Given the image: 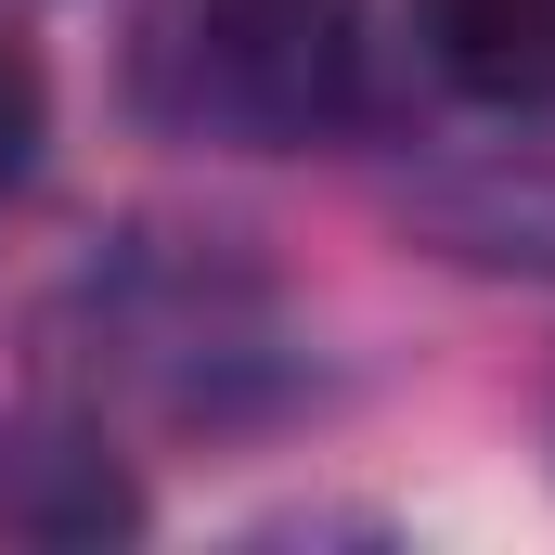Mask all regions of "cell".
<instances>
[{"label":"cell","mask_w":555,"mask_h":555,"mask_svg":"<svg viewBox=\"0 0 555 555\" xmlns=\"http://www.w3.org/2000/svg\"><path fill=\"white\" fill-rule=\"evenodd\" d=\"M130 78L155 130L297 155L362 117V26L349 0H155Z\"/></svg>","instance_id":"1"},{"label":"cell","mask_w":555,"mask_h":555,"mask_svg":"<svg viewBox=\"0 0 555 555\" xmlns=\"http://www.w3.org/2000/svg\"><path fill=\"white\" fill-rule=\"evenodd\" d=\"M426 65L465 104H555V0H426Z\"/></svg>","instance_id":"2"},{"label":"cell","mask_w":555,"mask_h":555,"mask_svg":"<svg viewBox=\"0 0 555 555\" xmlns=\"http://www.w3.org/2000/svg\"><path fill=\"white\" fill-rule=\"evenodd\" d=\"M26 142H39V65H26L13 26H0V181L26 168Z\"/></svg>","instance_id":"3"}]
</instances>
